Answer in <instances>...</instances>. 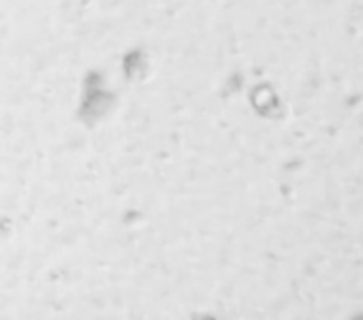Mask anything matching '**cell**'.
<instances>
[{
	"mask_svg": "<svg viewBox=\"0 0 363 320\" xmlns=\"http://www.w3.org/2000/svg\"><path fill=\"white\" fill-rule=\"evenodd\" d=\"M357 320H363V316H361V318H357Z\"/></svg>",
	"mask_w": 363,
	"mask_h": 320,
	"instance_id": "cell-1",
	"label": "cell"
}]
</instances>
